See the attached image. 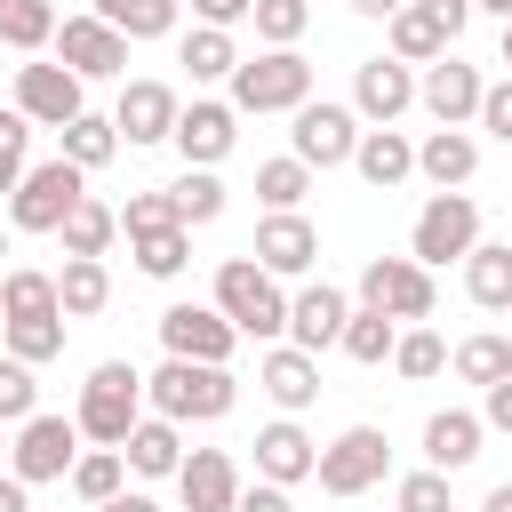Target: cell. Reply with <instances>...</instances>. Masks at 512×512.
<instances>
[{"instance_id":"cell-1","label":"cell","mask_w":512,"mask_h":512,"mask_svg":"<svg viewBox=\"0 0 512 512\" xmlns=\"http://www.w3.org/2000/svg\"><path fill=\"white\" fill-rule=\"evenodd\" d=\"M144 400H152L160 416H176V424H216V416H232L240 384H232L224 360H176V352H168V360L144 376Z\"/></svg>"},{"instance_id":"cell-2","label":"cell","mask_w":512,"mask_h":512,"mask_svg":"<svg viewBox=\"0 0 512 512\" xmlns=\"http://www.w3.org/2000/svg\"><path fill=\"white\" fill-rule=\"evenodd\" d=\"M80 440H96V448H120L136 424H144V376L128 368V360H96L88 368V384H80Z\"/></svg>"},{"instance_id":"cell-3","label":"cell","mask_w":512,"mask_h":512,"mask_svg":"<svg viewBox=\"0 0 512 512\" xmlns=\"http://www.w3.org/2000/svg\"><path fill=\"white\" fill-rule=\"evenodd\" d=\"M216 312L240 328V336H288V296H280V280L256 264V256H224L216 264Z\"/></svg>"},{"instance_id":"cell-4","label":"cell","mask_w":512,"mask_h":512,"mask_svg":"<svg viewBox=\"0 0 512 512\" xmlns=\"http://www.w3.org/2000/svg\"><path fill=\"white\" fill-rule=\"evenodd\" d=\"M80 200H88V168H72V160L56 152V160H32V168H24V184L8 192V224H16V232H56Z\"/></svg>"},{"instance_id":"cell-5","label":"cell","mask_w":512,"mask_h":512,"mask_svg":"<svg viewBox=\"0 0 512 512\" xmlns=\"http://www.w3.org/2000/svg\"><path fill=\"white\" fill-rule=\"evenodd\" d=\"M312 104V64L296 48H264V56H240L232 72V112H296Z\"/></svg>"},{"instance_id":"cell-6","label":"cell","mask_w":512,"mask_h":512,"mask_svg":"<svg viewBox=\"0 0 512 512\" xmlns=\"http://www.w3.org/2000/svg\"><path fill=\"white\" fill-rule=\"evenodd\" d=\"M480 248V200L472 192H432L424 208H416V232H408V256L416 264H464Z\"/></svg>"},{"instance_id":"cell-7","label":"cell","mask_w":512,"mask_h":512,"mask_svg":"<svg viewBox=\"0 0 512 512\" xmlns=\"http://www.w3.org/2000/svg\"><path fill=\"white\" fill-rule=\"evenodd\" d=\"M72 464H80V416H24L16 424V440H8V472L16 480H72Z\"/></svg>"},{"instance_id":"cell-8","label":"cell","mask_w":512,"mask_h":512,"mask_svg":"<svg viewBox=\"0 0 512 512\" xmlns=\"http://www.w3.org/2000/svg\"><path fill=\"white\" fill-rule=\"evenodd\" d=\"M384 464H392V440H384V424H344V432L320 448L312 480H320L328 496H368V488L384 480Z\"/></svg>"},{"instance_id":"cell-9","label":"cell","mask_w":512,"mask_h":512,"mask_svg":"<svg viewBox=\"0 0 512 512\" xmlns=\"http://www.w3.org/2000/svg\"><path fill=\"white\" fill-rule=\"evenodd\" d=\"M288 144H296V160H304V168H352V152H360V112H352V104L312 96V104H296Z\"/></svg>"},{"instance_id":"cell-10","label":"cell","mask_w":512,"mask_h":512,"mask_svg":"<svg viewBox=\"0 0 512 512\" xmlns=\"http://www.w3.org/2000/svg\"><path fill=\"white\" fill-rule=\"evenodd\" d=\"M432 264H416V256H368L360 264V304H376V312H392V320H432Z\"/></svg>"},{"instance_id":"cell-11","label":"cell","mask_w":512,"mask_h":512,"mask_svg":"<svg viewBox=\"0 0 512 512\" xmlns=\"http://www.w3.org/2000/svg\"><path fill=\"white\" fill-rule=\"evenodd\" d=\"M48 48H56V64H72L80 80H120V72H128V32L104 24L96 8H88V16H64Z\"/></svg>"},{"instance_id":"cell-12","label":"cell","mask_w":512,"mask_h":512,"mask_svg":"<svg viewBox=\"0 0 512 512\" xmlns=\"http://www.w3.org/2000/svg\"><path fill=\"white\" fill-rule=\"evenodd\" d=\"M272 280H304L312 264H320V232H312V216L304 208H264V224H256V248H248Z\"/></svg>"},{"instance_id":"cell-13","label":"cell","mask_w":512,"mask_h":512,"mask_svg":"<svg viewBox=\"0 0 512 512\" xmlns=\"http://www.w3.org/2000/svg\"><path fill=\"white\" fill-rule=\"evenodd\" d=\"M80 72L72 64H16V112L32 120V128H64V120H80L88 104H80Z\"/></svg>"},{"instance_id":"cell-14","label":"cell","mask_w":512,"mask_h":512,"mask_svg":"<svg viewBox=\"0 0 512 512\" xmlns=\"http://www.w3.org/2000/svg\"><path fill=\"white\" fill-rule=\"evenodd\" d=\"M480 96H488L480 64H456V56H432V64H424V80H416V104H424L440 128H464V120H480Z\"/></svg>"},{"instance_id":"cell-15","label":"cell","mask_w":512,"mask_h":512,"mask_svg":"<svg viewBox=\"0 0 512 512\" xmlns=\"http://www.w3.org/2000/svg\"><path fill=\"white\" fill-rule=\"evenodd\" d=\"M160 344H168L176 360H224V368H232L240 328H232L216 304H168V312H160Z\"/></svg>"},{"instance_id":"cell-16","label":"cell","mask_w":512,"mask_h":512,"mask_svg":"<svg viewBox=\"0 0 512 512\" xmlns=\"http://www.w3.org/2000/svg\"><path fill=\"white\" fill-rule=\"evenodd\" d=\"M168 144L184 152V168H216V160L240 144V112L216 104V96H192V104L176 112V136H168Z\"/></svg>"},{"instance_id":"cell-17","label":"cell","mask_w":512,"mask_h":512,"mask_svg":"<svg viewBox=\"0 0 512 512\" xmlns=\"http://www.w3.org/2000/svg\"><path fill=\"white\" fill-rule=\"evenodd\" d=\"M408 104H416V72H408L400 56H368V64L352 72V112H360L368 128H392Z\"/></svg>"},{"instance_id":"cell-18","label":"cell","mask_w":512,"mask_h":512,"mask_svg":"<svg viewBox=\"0 0 512 512\" xmlns=\"http://www.w3.org/2000/svg\"><path fill=\"white\" fill-rule=\"evenodd\" d=\"M176 88L168 80H128L120 88V104H112V128H120V144H168L176 136Z\"/></svg>"},{"instance_id":"cell-19","label":"cell","mask_w":512,"mask_h":512,"mask_svg":"<svg viewBox=\"0 0 512 512\" xmlns=\"http://www.w3.org/2000/svg\"><path fill=\"white\" fill-rule=\"evenodd\" d=\"M344 320H352V296H344V288H328V280H312V288H296V296H288V344H304V352L344 344Z\"/></svg>"},{"instance_id":"cell-20","label":"cell","mask_w":512,"mask_h":512,"mask_svg":"<svg viewBox=\"0 0 512 512\" xmlns=\"http://www.w3.org/2000/svg\"><path fill=\"white\" fill-rule=\"evenodd\" d=\"M256 384H264V400H272L280 416H296V408L320 400V352H304V344H272V352L256 360Z\"/></svg>"},{"instance_id":"cell-21","label":"cell","mask_w":512,"mask_h":512,"mask_svg":"<svg viewBox=\"0 0 512 512\" xmlns=\"http://www.w3.org/2000/svg\"><path fill=\"white\" fill-rule=\"evenodd\" d=\"M176 496H184V512H232L240 504V464L224 448H192L176 464Z\"/></svg>"},{"instance_id":"cell-22","label":"cell","mask_w":512,"mask_h":512,"mask_svg":"<svg viewBox=\"0 0 512 512\" xmlns=\"http://www.w3.org/2000/svg\"><path fill=\"white\" fill-rule=\"evenodd\" d=\"M312 464H320V448H312V432H304L296 416H280V424L256 432V480L296 488V480H312Z\"/></svg>"},{"instance_id":"cell-23","label":"cell","mask_w":512,"mask_h":512,"mask_svg":"<svg viewBox=\"0 0 512 512\" xmlns=\"http://www.w3.org/2000/svg\"><path fill=\"white\" fill-rule=\"evenodd\" d=\"M352 168H360V184H368V192H400V184L416 176V144H408L400 128H360Z\"/></svg>"},{"instance_id":"cell-24","label":"cell","mask_w":512,"mask_h":512,"mask_svg":"<svg viewBox=\"0 0 512 512\" xmlns=\"http://www.w3.org/2000/svg\"><path fill=\"white\" fill-rule=\"evenodd\" d=\"M472 168H480V144H472L464 128H432V136L416 144V176H424L432 192H464Z\"/></svg>"},{"instance_id":"cell-25","label":"cell","mask_w":512,"mask_h":512,"mask_svg":"<svg viewBox=\"0 0 512 512\" xmlns=\"http://www.w3.org/2000/svg\"><path fill=\"white\" fill-rule=\"evenodd\" d=\"M120 456H128V472H144V480H176V464H184V424L152 408V416L120 440Z\"/></svg>"},{"instance_id":"cell-26","label":"cell","mask_w":512,"mask_h":512,"mask_svg":"<svg viewBox=\"0 0 512 512\" xmlns=\"http://www.w3.org/2000/svg\"><path fill=\"white\" fill-rule=\"evenodd\" d=\"M480 440H488V424H480L472 408H440V416H424V456H432L440 472H464V464L480 456Z\"/></svg>"},{"instance_id":"cell-27","label":"cell","mask_w":512,"mask_h":512,"mask_svg":"<svg viewBox=\"0 0 512 512\" xmlns=\"http://www.w3.org/2000/svg\"><path fill=\"white\" fill-rule=\"evenodd\" d=\"M464 296L480 312H512V240H480L464 256Z\"/></svg>"},{"instance_id":"cell-28","label":"cell","mask_w":512,"mask_h":512,"mask_svg":"<svg viewBox=\"0 0 512 512\" xmlns=\"http://www.w3.org/2000/svg\"><path fill=\"white\" fill-rule=\"evenodd\" d=\"M56 296H64V320H96V312L112 304V272H104V256H64Z\"/></svg>"},{"instance_id":"cell-29","label":"cell","mask_w":512,"mask_h":512,"mask_svg":"<svg viewBox=\"0 0 512 512\" xmlns=\"http://www.w3.org/2000/svg\"><path fill=\"white\" fill-rule=\"evenodd\" d=\"M48 312H64V296H56V272H40V264H16V272H0V320H48Z\"/></svg>"},{"instance_id":"cell-30","label":"cell","mask_w":512,"mask_h":512,"mask_svg":"<svg viewBox=\"0 0 512 512\" xmlns=\"http://www.w3.org/2000/svg\"><path fill=\"white\" fill-rule=\"evenodd\" d=\"M176 64H184L192 80H232V72H240V40H232L224 24H192L184 48H176Z\"/></svg>"},{"instance_id":"cell-31","label":"cell","mask_w":512,"mask_h":512,"mask_svg":"<svg viewBox=\"0 0 512 512\" xmlns=\"http://www.w3.org/2000/svg\"><path fill=\"white\" fill-rule=\"evenodd\" d=\"M128 256L144 280H176L192 264V224H160V232H128Z\"/></svg>"},{"instance_id":"cell-32","label":"cell","mask_w":512,"mask_h":512,"mask_svg":"<svg viewBox=\"0 0 512 512\" xmlns=\"http://www.w3.org/2000/svg\"><path fill=\"white\" fill-rule=\"evenodd\" d=\"M392 344H400V320L392 312H376V304H352V320H344V360H360V368H384L392 360Z\"/></svg>"},{"instance_id":"cell-33","label":"cell","mask_w":512,"mask_h":512,"mask_svg":"<svg viewBox=\"0 0 512 512\" xmlns=\"http://www.w3.org/2000/svg\"><path fill=\"white\" fill-rule=\"evenodd\" d=\"M384 24H392V56H400V64H432V56H448V48H456V40L432 24V8H424V0H408V8H400V16H384Z\"/></svg>"},{"instance_id":"cell-34","label":"cell","mask_w":512,"mask_h":512,"mask_svg":"<svg viewBox=\"0 0 512 512\" xmlns=\"http://www.w3.org/2000/svg\"><path fill=\"white\" fill-rule=\"evenodd\" d=\"M112 232H120V208H104L96 192H88V200H80V208H72V216L56 224L64 256H104V248H112Z\"/></svg>"},{"instance_id":"cell-35","label":"cell","mask_w":512,"mask_h":512,"mask_svg":"<svg viewBox=\"0 0 512 512\" xmlns=\"http://www.w3.org/2000/svg\"><path fill=\"white\" fill-rule=\"evenodd\" d=\"M120 480H128V456L120 448H80V464H72V496L96 512V504H112L120 496Z\"/></svg>"},{"instance_id":"cell-36","label":"cell","mask_w":512,"mask_h":512,"mask_svg":"<svg viewBox=\"0 0 512 512\" xmlns=\"http://www.w3.org/2000/svg\"><path fill=\"white\" fill-rule=\"evenodd\" d=\"M448 360H456V376H464V384H480V392H488L496 376H512V336L480 328V336H464V344H456Z\"/></svg>"},{"instance_id":"cell-37","label":"cell","mask_w":512,"mask_h":512,"mask_svg":"<svg viewBox=\"0 0 512 512\" xmlns=\"http://www.w3.org/2000/svg\"><path fill=\"white\" fill-rule=\"evenodd\" d=\"M56 40V8L48 0H0V48H48Z\"/></svg>"},{"instance_id":"cell-38","label":"cell","mask_w":512,"mask_h":512,"mask_svg":"<svg viewBox=\"0 0 512 512\" xmlns=\"http://www.w3.org/2000/svg\"><path fill=\"white\" fill-rule=\"evenodd\" d=\"M104 24H120L128 40H168L176 32V0H96Z\"/></svg>"},{"instance_id":"cell-39","label":"cell","mask_w":512,"mask_h":512,"mask_svg":"<svg viewBox=\"0 0 512 512\" xmlns=\"http://www.w3.org/2000/svg\"><path fill=\"white\" fill-rule=\"evenodd\" d=\"M112 152H120V128H112V120H96V112L64 120V160H72V168H88V176H96Z\"/></svg>"},{"instance_id":"cell-40","label":"cell","mask_w":512,"mask_h":512,"mask_svg":"<svg viewBox=\"0 0 512 512\" xmlns=\"http://www.w3.org/2000/svg\"><path fill=\"white\" fill-rule=\"evenodd\" d=\"M168 192H176V216H184V224H216V216H224V200H232L216 168H184Z\"/></svg>"},{"instance_id":"cell-41","label":"cell","mask_w":512,"mask_h":512,"mask_svg":"<svg viewBox=\"0 0 512 512\" xmlns=\"http://www.w3.org/2000/svg\"><path fill=\"white\" fill-rule=\"evenodd\" d=\"M64 328H72L64 312H48V320H0V344H8L16 360H32V368H40V360H56V352H64Z\"/></svg>"},{"instance_id":"cell-42","label":"cell","mask_w":512,"mask_h":512,"mask_svg":"<svg viewBox=\"0 0 512 512\" xmlns=\"http://www.w3.org/2000/svg\"><path fill=\"white\" fill-rule=\"evenodd\" d=\"M304 192H312V168H304L296 152H280V160L256 168V200H264V208H304Z\"/></svg>"},{"instance_id":"cell-43","label":"cell","mask_w":512,"mask_h":512,"mask_svg":"<svg viewBox=\"0 0 512 512\" xmlns=\"http://www.w3.org/2000/svg\"><path fill=\"white\" fill-rule=\"evenodd\" d=\"M248 24H256V40H264V48H296V40H304V24H312V0H256V8H248Z\"/></svg>"},{"instance_id":"cell-44","label":"cell","mask_w":512,"mask_h":512,"mask_svg":"<svg viewBox=\"0 0 512 512\" xmlns=\"http://www.w3.org/2000/svg\"><path fill=\"white\" fill-rule=\"evenodd\" d=\"M392 368H400L408 384H432V376L448 368V344H440L432 328H400V344H392Z\"/></svg>"},{"instance_id":"cell-45","label":"cell","mask_w":512,"mask_h":512,"mask_svg":"<svg viewBox=\"0 0 512 512\" xmlns=\"http://www.w3.org/2000/svg\"><path fill=\"white\" fill-rule=\"evenodd\" d=\"M24 416H40V384H32V360L0 352V424H24Z\"/></svg>"},{"instance_id":"cell-46","label":"cell","mask_w":512,"mask_h":512,"mask_svg":"<svg viewBox=\"0 0 512 512\" xmlns=\"http://www.w3.org/2000/svg\"><path fill=\"white\" fill-rule=\"evenodd\" d=\"M392 512H456V504H448V472H440V464L408 472V480L392 488Z\"/></svg>"},{"instance_id":"cell-47","label":"cell","mask_w":512,"mask_h":512,"mask_svg":"<svg viewBox=\"0 0 512 512\" xmlns=\"http://www.w3.org/2000/svg\"><path fill=\"white\" fill-rule=\"evenodd\" d=\"M160 224H184L176 216V192H128L120 200V232H160Z\"/></svg>"},{"instance_id":"cell-48","label":"cell","mask_w":512,"mask_h":512,"mask_svg":"<svg viewBox=\"0 0 512 512\" xmlns=\"http://www.w3.org/2000/svg\"><path fill=\"white\" fill-rule=\"evenodd\" d=\"M480 128H488L496 144H512V72L488 80V96H480Z\"/></svg>"},{"instance_id":"cell-49","label":"cell","mask_w":512,"mask_h":512,"mask_svg":"<svg viewBox=\"0 0 512 512\" xmlns=\"http://www.w3.org/2000/svg\"><path fill=\"white\" fill-rule=\"evenodd\" d=\"M232 512H296V504H288V488H280V480H256V488H240V504H232Z\"/></svg>"},{"instance_id":"cell-50","label":"cell","mask_w":512,"mask_h":512,"mask_svg":"<svg viewBox=\"0 0 512 512\" xmlns=\"http://www.w3.org/2000/svg\"><path fill=\"white\" fill-rule=\"evenodd\" d=\"M424 8H432V24H440V32H448V40H464V24H472V16H480V8H472V0H424Z\"/></svg>"},{"instance_id":"cell-51","label":"cell","mask_w":512,"mask_h":512,"mask_svg":"<svg viewBox=\"0 0 512 512\" xmlns=\"http://www.w3.org/2000/svg\"><path fill=\"white\" fill-rule=\"evenodd\" d=\"M480 424H488V432H512V376H496V384H488V408H480Z\"/></svg>"},{"instance_id":"cell-52","label":"cell","mask_w":512,"mask_h":512,"mask_svg":"<svg viewBox=\"0 0 512 512\" xmlns=\"http://www.w3.org/2000/svg\"><path fill=\"white\" fill-rule=\"evenodd\" d=\"M0 152H16V160H24V152H32V120H24V112H16V104H8V112H0Z\"/></svg>"},{"instance_id":"cell-53","label":"cell","mask_w":512,"mask_h":512,"mask_svg":"<svg viewBox=\"0 0 512 512\" xmlns=\"http://www.w3.org/2000/svg\"><path fill=\"white\" fill-rule=\"evenodd\" d=\"M248 8H256V0H192V16H200V24H224V32H232Z\"/></svg>"},{"instance_id":"cell-54","label":"cell","mask_w":512,"mask_h":512,"mask_svg":"<svg viewBox=\"0 0 512 512\" xmlns=\"http://www.w3.org/2000/svg\"><path fill=\"white\" fill-rule=\"evenodd\" d=\"M0 512H32V480H16V472H0Z\"/></svg>"},{"instance_id":"cell-55","label":"cell","mask_w":512,"mask_h":512,"mask_svg":"<svg viewBox=\"0 0 512 512\" xmlns=\"http://www.w3.org/2000/svg\"><path fill=\"white\" fill-rule=\"evenodd\" d=\"M16 184H24V160H16V152H0V200H8Z\"/></svg>"},{"instance_id":"cell-56","label":"cell","mask_w":512,"mask_h":512,"mask_svg":"<svg viewBox=\"0 0 512 512\" xmlns=\"http://www.w3.org/2000/svg\"><path fill=\"white\" fill-rule=\"evenodd\" d=\"M400 8H408V0H352V16H376V24H384V16H400Z\"/></svg>"},{"instance_id":"cell-57","label":"cell","mask_w":512,"mask_h":512,"mask_svg":"<svg viewBox=\"0 0 512 512\" xmlns=\"http://www.w3.org/2000/svg\"><path fill=\"white\" fill-rule=\"evenodd\" d=\"M96 512H160V504H152V496H128V488H120V496H112V504H96Z\"/></svg>"},{"instance_id":"cell-58","label":"cell","mask_w":512,"mask_h":512,"mask_svg":"<svg viewBox=\"0 0 512 512\" xmlns=\"http://www.w3.org/2000/svg\"><path fill=\"white\" fill-rule=\"evenodd\" d=\"M480 512H512V480H496V488H488V504H480Z\"/></svg>"},{"instance_id":"cell-59","label":"cell","mask_w":512,"mask_h":512,"mask_svg":"<svg viewBox=\"0 0 512 512\" xmlns=\"http://www.w3.org/2000/svg\"><path fill=\"white\" fill-rule=\"evenodd\" d=\"M472 8H488V16H512V0H472Z\"/></svg>"},{"instance_id":"cell-60","label":"cell","mask_w":512,"mask_h":512,"mask_svg":"<svg viewBox=\"0 0 512 512\" xmlns=\"http://www.w3.org/2000/svg\"><path fill=\"white\" fill-rule=\"evenodd\" d=\"M496 56H504V64H512V16H504V48H496Z\"/></svg>"},{"instance_id":"cell-61","label":"cell","mask_w":512,"mask_h":512,"mask_svg":"<svg viewBox=\"0 0 512 512\" xmlns=\"http://www.w3.org/2000/svg\"><path fill=\"white\" fill-rule=\"evenodd\" d=\"M0 456H8V424H0Z\"/></svg>"}]
</instances>
